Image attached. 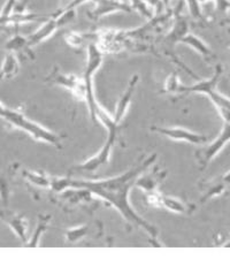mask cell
<instances>
[{"mask_svg": "<svg viewBox=\"0 0 230 259\" xmlns=\"http://www.w3.org/2000/svg\"><path fill=\"white\" fill-rule=\"evenodd\" d=\"M158 154L153 153L145 159H141L135 166H132L127 172L114 178L103 180H83L70 178V188L82 187L89 189L96 197L106 202L108 205L114 207L127 223V227L136 226L143 229L148 234L152 242L158 239V229L154 225L146 221L135 211L130 204V191L137 179L146 172L157 160Z\"/></svg>", "mask_w": 230, "mask_h": 259, "instance_id": "cell-1", "label": "cell"}, {"mask_svg": "<svg viewBox=\"0 0 230 259\" xmlns=\"http://www.w3.org/2000/svg\"><path fill=\"white\" fill-rule=\"evenodd\" d=\"M0 119L6 121L12 127L26 132L33 140L53 145L57 149H62V137L60 135L28 119L23 112L5 106L2 102H0Z\"/></svg>", "mask_w": 230, "mask_h": 259, "instance_id": "cell-2", "label": "cell"}, {"mask_svg": "<svg viewBox=\"0 0 230 259\" xmlns=\"http://www.w3.org/2000/svg\"><path fill=\"white\" fill-rule=\"evenodd\" d=\"M87 51V58H86V65L84 73H83V80H84L85 84V104L87 108H89V113L94 122H97V114L98 112L102 110V106L99 105L96 98L95 90H94V77L95 74L102 66L104 60V54L100 52V50L97 48L95 43H91L86 47Z\"/></svg>", "mask_w": 230, "mask_h": 259, "instance_id": "cell-3", "label": "cell"}, {"mask_svg": "<svg viewBox=\"0 0 230 259\" xmlns=\"http://www.w3.org/2000/svg\"><path fill=\"white\" fill-rule=\"evenodd\" d=\"M221 75H222V67H221V65H216L214 74H213L210 78L198 81L197 83H195V84L192 85L183 84L179 94H183V95L202 94V95L207 96L211 102L214 104V106L216 108L217 107L230 108V98H228L227 96L220 94L216 89L217 83H219L221 78Z\"/></svg>", "mask_w": 230, "mask_h": 259, "instance_id": "cell-4", "label": "cell"}, {"mask_svg": "<svg viewBox=\"0 0 230 259\" xmlns=\"http://www.w3.org/2000/svg\"><path fill=\"white\" fill-rule=\"evenodd\" d=\"M45 82L52 85L64 88L72 93L75 98L85 102V84L83 76H77L75 74H67L61 72L58 67H54L53 70L45 78Z\"/></svg>", "mask_w": 230, "mask_h": 259, "instance_id": "cell-5", "label": "cell"}, {"mask_svg": "<svg viewBox=\"0 0 230 259\" xmlns=\"http://www.w3.org/2000/svg\"><path fill=\"white\" fill-rule=\"evenodd\" d=\"M95 44L104 56L105 54H119L125 51L124 38L125 30L122 29H100L94 32Z\"/></svg>", "mask_w": 230, "mask_h": 259, "instance_id": "cell-6", "label": "cell"}, {"mask_svg": "<svg viewBox=\"0 0 230 259\" xmlns=\"http://www.w3.org/2000/svg\"><path fill=\"white\" fill-rule=\"evenodd\" d=\"M230 142V123H223L222 129L219 136L214 141H212L204 148L197 150L195 152L196 160L202 169H205L211 164V161L222 151L223 148Z\"/></svg>", "mask_w": 230, "mask_h": 259, "instance_id": "cell-7", "label": "cell"}, {"mask_svg": "<svg viewBox=\"0 0 230 259\" xmlns=\"http://www.w3.org/2000/svg\"><path fill=\"white\" fill-rule=\"evenodd\" d=\"M58 202L61 203L64 210H72L73 207L81 206L84 208L96 207L95 195L89 189L82 187H72L64 193L58 194Z\"/></svg>", "mask_w": 230, "mask_h": 259, "instance_id": "cell-8", "label": "cell"}, {"mask_svg": "<svg viewBox=\"0 0 230 259\" xmlns=\"http://www.w3.org/2000/svg\"><path fill=\"white\" fill-rule=\"evenodd\" d=\"M118 139L116 135H111L108 134V137L105 142V144L103 145V148L99 150L98 153H96L95 156L90 157L89 159L83 161L82 164L74 166L72 169H70V173L72 172H96V170L99 169L100 167L107 165L111 160L113 146L115 144V141Z\"/></svg>", "mask_w": 230, "mask_h": 259, "instance_id": "cell-9", "label": "cell"}, {"mask_svg": "<svg viewBox=\"0 0 230 259\" xmlns=\"http://www.w3.org/2000/svg\"><path fill=\"white\" fill-rule=\"evenodd\" d=\"M151 131L175 142H184V143H190L194 145H203L208 143V137L206 135H202V134L195 133L182 127L152 126Z\"/></svg>", "mask_w": 230, "mask_h": 259, "instance_id": "cell-10", "label": "cell"}, {"mask_svg": "<svg viewBox=\"0 0 230 259\" xmlns=\"http://www.w3.org/2000/svg\"><path fill=\"white\" fill-rule=\"evenodd\" d=\"M94 3V8L86 13L87 18L92 21H98L104 16L113 13H131L133 11L130 4L124 3V0H91Z\"/></svg>", "mask_w": 230, "mask_h": 259, "instance_id": "cell-11", "label": "cell"}, {"mask_svg": "<svg viewBox=\"0 0 230 259\" xmlns=\"http://www.w3.org/2000/svg\"><path fill=\"white\" fill-rule=\"evenodd\" d=\"M0 219L11 227L12 231L15 233V235L22 241L23 245L27 244V242L29 241L28 224L26 219L23 218V215L8 210H2L0 211Z\"/></svg>", "mask_w": 230, "mask_h": 259, "instance_id": "cell-12", "label": "cell"}, {"mask_svg": "<svg viewBox=\"0 0 230 259\" xmlns=\"http://www.w3.org/2000/svg\"><path fill=\"white\" fill-rule=\"evenodd\" d=\"M138 81H140V75L138 74L132 75L130 81H129V83H128L127 89L124 90V93L122 94V96H121V98L119 99L118 104H116L114 114H113V119H114V121L118 124L122 122V120L124 119L125 114H127L128 108L131 104L132 96H133V94H135Z\"/></svg>", "mask_w": 230, "mask_h": 259, "instance_id": "cell-13", "label": "cell"}, {"mask_svg": "<svg viewBox=\"0 0 230 259\" xmlns=\"http://www.w3.org/2000/svg\"><path fill=\"white\" fill-rule=\"evenodd\" d=\"M167 177V170H162L158 166H154L152 172L143 173L140 178L137 179L135 187L141 189L144 194L152 193V191L159 190L158 188L160 183L164 181Z\"/></svg>", "mask_w": 230, "mask_h": 259, "instance_id": "cell-14", "label": "cell"}, {"mask_svg": "<svg viewBox=\"0 0 230 259\" xmlns=\"http://www.w3.org/2000/svg\"><path fill=\"white\" fill-rule=\"evenodd\" d=\"M228 186L222 181V179H214L208 180L200 183V190H202V196L199 198V203L204 204L207 200L213 199L215 197H220L223 194L227 193Z\"/></svg>", "mask_w": 230, "mask_h": 259, "instance_id": "cell-15", "label": "cell"}, {"mask_svg": "<svg viewBox=\"0 0 230 259\" xmlns=\"http://www.w3.org/2000/svg\"><path fill=\"white\" fill-rule=\"evenodd\" d=\"M97 231H100L97 226V224H85V225H81V226L66 229L65 232L66 243L68 244L79 243V242L84 241L89 236L94 235L95 233H97Z\"/></svg>", "mask_w": 230, "mask_h": 259, "instance_id": "cell-16", "label": "cell"}, {"mask_svg": "<svg viewBox=\"0 0 230 259\" xmlns=\"http://www.w3.org/2000/svg\"><path fill=\"white\" fill-rule=\"evenodd\" d=\"M179 44H184L187 45V47L194 49L196 52L199 53L200 56L208 61L214 59L215 57L214 52L212 51V49L208 47V45L205 43L200 37H198L197 35H195V33H192L190 31L183 37L181 41H179Z\"/></svg>", "mask_w": 230, "mask_h": 259, "instance_id": "cell-17", "label": "cell"}, {"mask_svg": "<svg viewBox=\"0 0 230 259\" xmlns=\"http://www.w3.org/2000/svg\"><path fill=\"white\" fill-rule=\"evenodd\" d=\"M21 175L30 186L40 189H51L52 177L43 170H30L27 168L21 169Z\"/></svg>", "mask_w": 230, "mask_h": 259, "instance_id": "cell-18", "label": "cell"}, {"mask_svg": "<svg viewBox=\"0 0 230 259\" xmlns=\"http://www.w3.org/2000/svg\"><path fill=\"white\" fill-rule=\"evenodd\" d=\"M20 72L19 58L13 52H8L0 66V83L15 77Z\"/></svg>", "mask_w": 230, "mask_h": 259, "instance_id": "cell-19", "label": "cell"}, {"mask_svg": "<svg viewBox=\"0 0 230 259\" xmlns=\"http://www.w3.org/2000/svg\"><path fill=\"white\" fill-rule=\"evenodd\" d=\"M161 207L176 213V214H190L195 211V205H192V204H187L181 199L164 194L161 197Z\"/></svg>", "mask_w": 230, "mask_h": 259, "instance_id": "cell-20", "label": "cell"}, {"mask_svg": "<svg viewBox=\"0 0 230 259\" xmlns=\"http://www.w3.org/2000/svg\"><path fill=\"white\" fill-rule=\"evenodd\" d=\"M66 43L73 49H82L87 47L91 43H95V35L91 33H83L77 31H68L65 35Z\"/></svg>", "mask_w": 230, "mask_h": 259, "instance_id": "cell-21", "label": "cell"}, {"mask_svg": "<svg viewBox=\"0 0 230 259\" xmlns=\"http://www.w3.org/2000/svg\"><path fill=\"white\" fill-rule=\"evenodd\" d=\"M5 49L8 52H13L15 54L23 53V54H27V56H29L30 58H33L32 49H30L28 43V37H24L21 35L13 36L11 39L7 40Z\"/></svg>", "mask_w": 230, "mask_h": 259, "instance_id": "cell-22", "label": "cell"}, {"mask_svg": "<svg viewBox=\"0 0 230 259\" xmlns=\"http://www.w3.org/2000/svg\"><path fill=\"white\" fill-rule=\"evenodd\" d=\"M51 215L49 214H43V215H39V219H38V224H37V226L35 228V231H33L32 235L29 241L27 242V244L24 246H28V248H36V246L39 245V241L41 239V235L45 233L46 229L49 228V225H50V221H51Z\"/></svg>", "mask_w": 230, "mask_h": 259, "instance_id": "cell-23", "label": "cell"}, {"mask_svg": "<svg viewBox=\"0 0 230 259\" xmlns=\"http://www.w3.org/2000/svg\"><path fill=\"white\" fill-rule=\"evenodd\" d=\"M183 83L181 82L178 77V74L176 72L169 74L167 76L165 84H164V93L165 94H179Z\"/></svg>", "mask_w": 230, "mask_h": 259, "instance_id": "cell-24", "label": "cell"}, {"mask_svg": "<svg viewBox=\"0 0 230 259\" xmlns=\"http://www.w3.org/2000/svg\"><path fill=\"white\" fill-rule=\"evenodd\" d=\"M132 10L140 13L145 19H152L153 18V12L151 8L149 7L148 4L145 3V0H129Z\"/></svg>", "mask_w": 230, "mask_h": 259, "instance_id": "cell-25", "label": "cell"}, {"mask_svg": "<svg viewBox=\"0 0 230 259\" xmlns=\"http://www.w3.org/2000/svg\"><path fill=\"white\" fill-rule=\"evenodd\" d=\"M18 0H6L2 12H0V27H7L8 19L14 13V8Z\"/></svg>", "mask_w": 230, "mask_h": 259, "instance_id": "cell-26", "label": "cell"}, {"mask_svg": "<svg viewBox=\"0 0 230 259\" xmlns=\"http://www.w3.org/2000/svg\"><path fill=\"white\" fill-rule=\"evenodd\" d=\"M10 196H11V185L8 179L5 175H0V199L4 204V206L8 205L10 202Z\"/></svg>", "mask_w": 230, "mask_h": 259, "instance_id": "cell-27", "label": "cell"}, {"mask_svg": "<svg viewBox=\"0 0 230 259\" xmlns=\"http://www.w3.org/2000/svg\"><path fill=\"white\" fill-rule=\"evenodd\" d=\"M188 6V10L190 12V15L196 20H204L202 12V4L199 0H184Z\"/></svg>", "mask_w": 230, "mask_h": 259, "instance_id": "cell-28", "label": "cell"}, {"mask_svg": "<svg viewBox=\"0 0 230 259\" xmlns=\"http://www.w3.org/2000/svg\"><path fill=\"white\" fill-rule=\"evenodd\" d=\"M145 3L148 4L149 7L152 10L153 16L164 14L167 11L164 0H145Z\"/></svg>", "mask_w": 230, "mask_h": 259, "instance_id": "cell-29", "label": "cell"}, {"mask_svg": "<svg viewBox=\"0 0 230 259\" xmlns=\"http://www.w3.org/2000/svg\"><path fill=\"white\" fill-rule=\"evenodd\" d=\"M215 8L221 13H225L230 10V0H214Z\"/></svg>", "mask_w": 230, "mask_h": 259, "instance_id": "cell-30", "label": "cell"}, {"mask_svg": "<svg viewBox=\"0 0 230 259\" xmlns=\"http://www.w3.org/2000/svg\"><path fill=\"white\" fill-rule=\"evenodd\" d=\"M216 110H217V112H219L221 118L223 119V122L230 123V108H228V107H217Z\"/></svg>", "mask_w": 230, "mask_h": 259, "instance_id": "cell-31", "label": "cell"}, {"mask_svg": "<svg viewBox=\"0 0 230 259\" xmlns=\"http://www.w3.org/2000/svg\"><path fill=\"white\" fill-rule=\"evenodd\" d=\"M89 0H72V2L67 4V5L64 7V10H76L78 6H81L82 4H84Z\"/></svg>", "mask_w": 230, "mask_h": 259, "instance_id": "cell-32", "label": "cell"}, {"mask_svg": "<svg viewBox=\"0 0 230 259\" xmlns=\"http://www.w3.org/2000/svg\"><path fill=\"white\" fill-rule=\"evenodd\" d=\"M221 179H222V181L225 183V185L230 187V169L228 170V172H225L222 177H221Z\"/></svg>", "mask_w": 230, "mask_h": 259, "instance_id": "cell-33", "label": "cell"}, {"mask_svg": "<svg viewBox=\"0 0 230 259\" xmlns=\"http://www.w3.org/2000/svg\"><path fill=\"white\" fill-rule=\"evenodd\" d=\"M164 3H165V6H166L167 10H169V6H170V0H164Z\"/></svg>", "mask_w": 230, "mask_h": 259, "instance_id": "cell-34", "label": "cell"}, {"mask_svg": "<svg viewBox=\"0 0 230 259\" xmlns=\"http://www.w3.org/2000/svg\"><path fill=\"white\" fill-rule=\"evenodd\" d=\"M208 2H214V0H199L200 4H205V3H208Z\"/></svg>", "mask_w": 230, "mask_h": 259, "instance_id": "cell-35", "label": "cell"}, {"mask_svg": "<svg viewBox=\"0 0 230 259\" xmlns=\"http://www.w3.org/2000/svg\"><path fill=\"white\" fill-rule=\"evenodd\" d=\"M228 32H230V27L228 28Z\"/></svg>", "mask_w": 230, "mask_h": 259, "instance_id": "cell-36", "label": "cell"}, {"mask_svg": "<svg viewBox=\"0 0 230 259\" xmlns=\"http://www.w3.org/2000/svg\"><path fill=\"white\" fill-rule=\"evenodd\" d=\"M229 22H230V21H229Z\"/></svg>", "mask_w": 230, "mask_h": 259, "instance_id": "cell-37", "label": "cell"}]
</instances>
